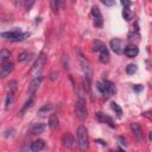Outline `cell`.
Masks as SVG:
<instances>
[{
    "label": "cell",
    "instance_id": "5bb4252c",
    "mask_svg": "<svg viewBox=\"0 0 152 152\" xmlns=\"http://www.w3.org/2000/svg\"><path fill=\"white\" fill-rule=\"evenodd\" d=\"M62 141H63V144H64V146H66V147H72L74 146V142H75V140H74V137L71 135V133H64V135H63V138H62Z\"/></svg>",
    "mask_w": 152,
    "mask_h": 152
},
{
    "label": "cell",
    "instance_id": "ac0fdd59",
    "mask_svg": "<svg viewBox=\"0 0 152 152\" xmlns=\"http://www.w3.org/2000/svg\"><path fill=\"white\" fill-rule=\"evenodd\" d=\"M59 125V120H58V116L56 114H51L50 118H49V127L51 129H56Z\"/></svg>",
    "mask_w": 152,
    "mask_h": 152
},
{
    "label": "cell",
    "instance_id": "7402d4cb",
    "mask_svg": "<svg viewBox=\"0 0 152 152\" xmlns=\"http://www.w3.org/2000/svg\"><path fill=\"white\" fill-rule=\"evenodd\" d=\"M10 56H11V51H10V50H7V49L0 50V59H1V61L7 59Z\"/></svg>",
    "mask_w": 152,
    "mask_h": 152
},
{
    "label": "cell",
    "instance_id": "4dcf8cb0",
    "mask_svg": "<svg viewBox=\"0 0 152 152\" xmlns=\"http://www.w3.org/2000/svg\"><path fill=\"white\" fill-rule=\"evenodd\" d=\"M150 114H151L150 112H144V113H142V115H144V116H146V118H148V119L151 120V115H150Z\"/></svg>",
    "mask_w": 152,
    "mask_h": 152
},
{
    "label": "cell",
    "instance_id": "ffe728a7",
    "mask_svg": "<svg viewBox=\"0 0 152 152\" xmlns=\"http://www.w3.org/2000/svg\"><path fill=\"white\" fill-rule=\"evenodd\" d=\"M137 70H138L137 64H128V65L126 66V71H127V74H129V75L135 74V72H137Z\"/></svg>",
    "mask_w": 152,
    "mask_h": 152
},
{
    "label": "cell",
    "instance_id": "484cf974",
    "mask_svg": "<svg viewBox=\"0 0 152 152\" xmlns=\"http://www.w3.org/2000/svg\"><path fill=\"white\" fill-rule=\"evenodd\" d=\"M27 37H30V32H25V33H20L15 39H14V42H21V40H24V39H26Z\"/></svg>",
    "mask_w": 152,
    "mask_h": 152
},
{
    "label": "cell",
    "instance_id": "4316f807",
    "mask_svg": "<svg viewBox=\"0 0 152 152\" xmlns=\"http://www.w3.org/2000/svg\"><path fill=\"white\" fill-rule=\"evenodd\" d=\"M51 109H52V106H51V104H45V106H43L42 108H39V113L49 112V110H51Z\"/></svg>",
    "mask_w": 152,
    "mask_h": 152
},
{
    "label": "cell",
    "instance_id": "d6a6232c",
    "mask_svg": "<svg viewBox=\"0 0 152 152\" xmlns=\"http://www.w3.org/2000/svg\"><path fill=\"white\" fill-rule=\"evenodd\" d=\"M112 152H124V151H122V150H121V148H119V150H118V151H112Z\"/></svg>",
    "mask_w": 152,
    "mask_h": 152
},
{
    "label": "cell",
    "instance_id": "3957f363",
    "mask_svg": "<svg viewBox=\"0 0 152 152\" xmlns=\"http://www.w3.org/2000/svg\"><path fill=\"white\" fill-rule=\"evenodd\" d=\"M75 110H76V116H77L81 121H83V120L87 119V116H88V110H87V106H86L84 99L80 97V99L76 101Z\"/></svg>",
    "mask_w": 152,
    "mask_h": 152
},
{
    "label": "cell",
    "instance_id": "277c9868",
    "mask_svg": "<svg viewBox=\"0 0 152 152\" xmlns=\"http://www.w3.org/2000/svg\"><path fill=\"white\" fill-rule=\"evenodd\" d=\"M45 62H46V57H45V55H44V53H40V55L38 56V58H37V61L34 62L32 69H31V75H34V76L40 75L39 72H40V70L43 69Z\"/></svg>",
    "mask_w": 152,
    "mask_h": 152
},
{
    "label": "cell",
    "instance_id": "d4e9b609",
    "mask_svg": "<svg viewBox=\"0 0 152 152\" xmlns=\"http://www.w3.org/2000/svg\"><path fill=\"white\" fill-rule=\"evenodd\" d=\"M110 104H112V106H110V107H112V109H113V110H115V112H116V114H118L119 116H121V115H122V109L120 108V106H119L118 103H115V102H112Z\"/></svg>",
    "mask_w": 152,
    "mask_h": 152
},
{
    "label": "cell",
    "instance_id": "f546056e",
    "mask_svg": "<svg viewBox=\"0 0 152 152\" xmlns=\"http://www.w3.org/2000/svg\"><path fill=\"white\" fill-rule=\"evenodd\" d=\"M121 5L125 6V7H128V6L132 5V2H131V1H127V0H122V1H121Z\"/></svg>",
    "mask_w": 152,
    "mask_h": 152
},
{
    "label": "cell",
    "instance_id": "6da1fadb",
    "mask_svg": "<svg viewBox=\"0 0 152 152\" xmlns=\"http://www.w3.org/2000/svg\"><path fill=\"white\" fill-rule=\"evenodd\" d=\"M93 49H94V51L99 52V59L101 63H108L109 62V52H108V49L103 42L96 39L93 44Z\"/></svg>",
    "mask_w": 152,
    "mask_h": 152
},
{
    "label": "cell",
    "instance_id": "44dd1931",
    "mask_svg": "<svg viewBox=\"0 0 152 152\" xmlns=\"http://www.w3.org/2000/svg\"><path fill=\"white\" fill-rule=\"evenodd\" d=\"M17 88H18V82H17L15 80L10 81V83H8V91L15 93V91H17Z\"/></svg>",
    "mask_w": 152,
    "mask_h": 152
},
{
    "label": "cell",
    "instance_id": "7a4b0ae2",
    "mask_svg": "<svg viewBox=\"0 0 152 152\" xmlns=\"http://www.w3.org/2000/svg\"><path fill=\"white\" fill-rule=\"evenodd\" d=\"M77 144L81 151H87L89 148V138L88 132L83 125L78 126L77 128Z\"/></svg>",
    "mask_w": 152,
    "mask_h": 152
},
{
    "label": "cell",
    "instance_id": "8fae6325",
    "mask_svg": "<svg viewBox=\"0 0 152 152\" xmlns=\"http://www.w3.org/2000/svg\"><path fill=\"white\" fill-rule=\"evenodd\" d=\"M20 33H21V30H20V28H14L13 31L2 32V33L0 34V37H2V38H6V39H10V40L14 42V39H15Z\"/></svg>",
    "mask_w": 152,
    "mask_h": 152
},
{
    "label": "cell",
    "instance_id": "e0dca14e",
    "mask_svg": "<svg viewBox=\"0 0 152 152\" xmlns=\"http://www.w3.org/2000/svg\"><path fill=\"white\" fill-rule=\"evenodd\" d=\"M45 129V124L43 122H37V124H33L32 127H31V133L32 134H38V133H42L43 131Z\"/></svg>",
    "mask_w": 152,
    "mask_h": 152
},
{
    "label": "cell",
    "instance_id": "7c38bea8",
    "mask_svg": "<svg viewBox=\"0 0 152 152\" xmlns=\"http://www.w3.org/2000/svg\"><path fill=\"white\" fill-rule=\"evenodd\" d=\"M96 118H97L99 121L104 122V124H108L110 127H114V120H113L110 116H108L107 114H103V113H101V112H97V113H96Z\"/></svg>",
    "mask_w": 152,
    "mask_h": 152
},
{
    "label": "cell",
    "instance_id": "8992f818",
    "mask_svg": "<svg viewBox=\"0 0 152 152\" xmlns=\"http://www.w3.org/2000/svg\"><path fill=\"white\" fill-rule=\"evenodd\" d=\"M91 15L94 17V24L96 27H101L102 24H103V18H102V14L99 10L97 6H94L91 7Z\"/></svg>",
    "mask_w": 152,
    "mask_h": 152
},
{
    "label": "cell",
    "instance_id": "f1b7e54d",
    "mask_svg": "<svg viewBox=\"0 0 152 152\" xmlns=\"http://www.w3.org/2000/svg\"><path fill=\"white\" fill-rule=\"evenodd\" d=\"M57 77H58V74H57L56 71H52L51 75H50V80H51V81H55Z\"/></svg>",
    "mask_w": 152,
    "mask_h": 152
},
{
    "label": "cell",
    "instance_id": "4fadbf2b",
    "mask_svg": "<svg viewBox=\"0 0 152 152\" xmlns=\"http://www.w3.org/2000/svg\"><path fill=\"white\" fill-rule=\"evenodd\" d=\"M138 52H139V50H138V48H137L135 45H128V46H126L125 50H124V53H125L127 57H129V58L135 57V56L138 55Z\"/></svg>",
    "mask_w": 152,
    "mask_h": 152
},
{
    "label": "cell",
    "instance_id": "ba28073f",
    "mask_svg": "<svg viewBox=\"0 0 152 152\" xmlns=\"http://www.w3.org/2000/svg\"><path fill=\"white\" fill-rule=\"evenodd\" d=\"M102 84L104 88V96H110V95L115 94L116 88H115L114 83H112L110 81H102Z\"/></svg>",
    "mask_w": 152,
    "mask_h": 152
},
{
    "label": "cell",
    "instance_id": "5b68a950",
    "mask_svg": "<svg viewBox=\"0 0 152 152\" xmlns=\"http://www.w3.org/2000/svg\"><path fill=\"white\" fill-rule=\"evenodd\" d=\"M110 48H112V50L116 55H122L126 46H125V43H124L122 39H120V38H113L110 40Z\"/></svg>",
    "mask_w": 152,
    "mask_h": 152
},
{
    "label": "cell",
    "instance_id": "52a82bcc",
    "mask_svg": "<svg viewBox=\"0 0 152 152\" xmlns=\"http://www.w3.org/2000/svg\"><path fill=\"white\" fill-rule=\"evenodd\" d=\"M42 80H43L42 75H37V76H34V78L31 81V83H30V86H28V94H30V96L36 94V91H37L38 87L40 86Z\"/></svg>",
    "mask_w": 152,
    "mask_h": 152
},
{
    "label": "cell",
    "instance_id": "83f0119b",
    "mask_svg": "<svg viewBox=\"0 0 152 152\" xmlns=\"http://www.w3.org/2000/svg\"><path fill=\"white\" fill-rule=\"evenodd\" d=\"M102 4L106 6H113L114 5V0H102Z\"/></svg>",
    "mask_w": 152,
    "mask_h": 152
},
{
    "label": "cell",
    "instance_id": "9c48e42d",
    "mask_svg": "<svg viewBox=\"0 0 152 152\" xmlns=\"http://www.w3.org/2000/svg\"><path fill=\"white\" fill-rule=\"evenodd\" d=\"M131 129L133 132V137L135 138V140L137 141H141V139H142V131H141L140 125L137 124V122H133V124H131Z\"/></svg>",
    "mask_w": 152,
    "mask_h": 152
},
{
    "label": "cell",
    "instance_id": "603a6c76",
    "mask_svg": "<svg viewBox=\"0 0 152 152\" xmlns=\"http://www.w3.org/2000/svg\"><path fill=\"white\" fill-rule=\"evenodd\" d=\"M33 100H34V95H31L30 96V99L26 101V103H25V106L23 107V109H21V114L27 109V108H30L31 106H32V103H33Z\"/></svg>",
    "mask_w": 152,
    "mask_h": 152
},
{
    "label": "cell",
    "instance_id": "30bf717a",
    "mask_svg": "<svg viewBox=\"0 0 152 152\" xmlns=\"http://www.w3.org/2000/svg\"><path fill=\"white\" fill-rule=\"evenodd\" d=\"M13 63H11V62H6V63H4L2 64V66H1V69H0V77L1 78H4V77H6V76H8L12 71H13Z\"/></svg>",
    "mask_w": 152,
    "mask_h": 152
},
{
    "label": "cell",
    "instance_id": "2e32d148",
    "mask_svg": "<svg viewBox=\"0 0 152 152\" xmlns=\"http://www.w3.org/2000/svg\"><path fill=\"white\" fill-rule=\"evenodd\" d=\"M14 99H15V93L8 91V93H7V96H6V102H5V109H6V110H8V109L13 106Z\"/></svg>",
    "mask_w": 152,
    "mask_h": 152
},
{
    "label": "cell",
    "instance_id": "cb8c5ba5",
    "mask_svg": "<svg viewBox=\"0 0 152 152\" xmlns=\"http://www.w3.org/2000/svg\"><path fill=\"white\" fill-rule=\"evenodd\" d=\"M30 53L28 52H21V53H19V56H18V62H25V61H27L28 58H30Z\"/></svg>",
    "mask_w": 152,
    "mask_h": 152
},
{
    "label": "cell",
    "instance_id": "9a60e30c",
    "mask_svg": "<svg viewBox=\"0 0 152 152\" xmlns=\"http://www.w3.org/2000/svg\"><path fill=\"white\" fill-rule=\"evenodd\" d=\"M44 145H45L44 140H42V139L34 140V141L31 144V151H32V152H39V151H42V150L44 148Z\"/></svg>",
    "mask_w": 152,
    "mask_h": 152
},
{
    "label": "cell",
    "instance_id": "1f68e13d",
    "mask_svg": "<svg viewBox=\"0 0 152 152\" xmlns=\"http://www.w3.org/2000/svg\"><path fill=\"white\" fill-rule=\"evenodd\" d=\"M134 89H135L137 91H139V90H141V89H142V87H141V86H139V84H137V86L134 87Z\"/></svg>",
    "mask_w": 152,
    "mask_h": 152
},
{
    "label": "cell",
    "instance_id": "d6986e66",
    "mask_svg": "<svg viewBox=\"0 0 152 152\" xmlns=\"http://www.w3.org/2000/svg\"><path fill=\"white\" fill-rule=\"evenodd\" d=\"M133 15H134L133 12L128 7H124V10H122V17H124V19L126 21H131L133 19Z\"/></svg>",
    "mask_w": 152,
    "mask_h": 152
}]
</instances>
